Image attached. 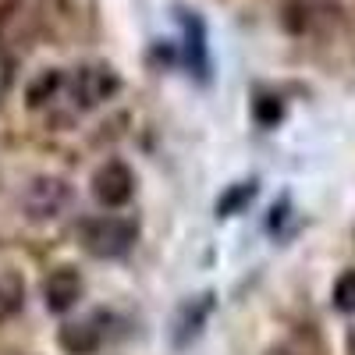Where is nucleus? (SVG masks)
I'll list each match as a JSON object with an SVG mask.
<instances>
[{
    "mask_svg": "<svg viewBox=\"0 0 355 355\" xmlns=\"http://www.w3.org/2000/svg\"><path fill=\"white\" fill-rule=\"evenodd\" d=\"M352 348H355V341H352Z\"/></svg>",
    "mask_w": 355,
    "mask_h": 355,
    "instance_id": "2eb2a0df",
    "label": "nucleus"
},
{
    "mask_svg": "<svg viewBox=\"0 0 355 355\" xmlns=\"http://www.w3.org/2000/svg\"><path fill=\"white\" fill-rule=\"evenodd\" d=\"M252 192H256V185H252V182H249V185H242V189H234L227 199H220V202H217V214H231L234 206H242L245 199H252Z\"/></svg>",
    "mask_w": 355,
    "mask_h": 355,
    "instance_id": "9b49d317",
    "label": "nucleus"
},
{
    "mask_svg": "<svg viewBox=\"0 0 355 355\" xmlns=\"http://www.w3.org/2000/svg\"><path fill=\"white\" fill-rule=\"evenodd\" d=\"M71 199V189L61 178H36L33 185L25 189V214L33 220H53L64 214V206Z\"/></svg>",
    "mask_w": 355,
    "mask_h": 355,
    "instance_id": "7ed1b4c3",
    "label": "nucleus"
},
{
    "mask_svg": "<svg viewBox=\"0 0 355 355\" xmlns=\"http://www.w3.org/2000/svg\"><path fill=\"white\" fill-rule=\"evenodd\" d=\"M182 28H185V61H189V68H192L199 78H206V75H210V50H206V25H202V18H199V15H192V11H182Z\"/></svg>",
    "mask_w": 355,
    "mask_h": 355,
    "instance_id": "423d86ee",
    "label": "nucleus"
},
{
    "mask_svg": "<svg viewBox=\"0 0 355 355\" xmlns=\"http://www.w3.org/2000/svg\"><path fill=\"white\" fill-rule=\"evenodd\" d=\"M270 355H291V352H284V348H274V352H270Z\"/></svg>",
    "mask_w": 355,
    "mask_h": 355,
    "instance_id": "4468645a",
    "label": "nucleus"
},
{
    "mask_svg": "<svg viewBox=\"0 0 355 355\" xmlns=\"http://www.w3.org/2000/svg\"><path fill=\"white\" fill-rule=\"evenodd\" d=\"M68 89H71V100H75L78 110H93L121 89V78H117V71L107 68V64H82L71 75Z\"/></svg>",
    "mask_w": 355,
    "mask_h": 355,
    "instance_id": "f03ea898",
    "label": "nucleus"
},
{
    "mask_svg": "<svg viewBox=\"0 0 355 355\" xmlns=\"http://www.w3.org/2000/svg\"><path fill=\"white\" fill-rule=\"evenodd\" d=\"M11 85H15V64H11V57L0 53V100L11 93Z\"/></svg>",
    "mask_w": 355,
    "mask_h": 355,
    "instance_id": "ddd939ff",
    "label": "nucleus"
},
{
    "mask_svg": "<svg viewBox=\"0 0 355 355\" xmlns=\"http://www.w3.org/2000/svg\"><path fill=\"white\" fill-rule=\"evenodd\" d=\"M82 299V274L75 266H57L43 281V302L50 313H68Z\"/></svg>",
    "mask_w": 355,
    "mask_h": 355,
    "instance_id": "39448f33",
    "label": "nucleus"
},
{
    "mask_svg": "<svg viewBox=\"0 0 355 355\" xmlns=\"http://www.w3.org/2000/svg\"><path fill=\"white\" fill-rule=\"evenodd\" d=\"M82 249L96 259H117L125 256L135 239H139V224L132 217H117V214H103V217H89L78 227Z\"/></svg>",
    "mask_w": 355,
    "mask_h": 355,
    "instance_id": "f257e3e1",
    "label": "nucleus"
},
{
    "mask_svg": "<svg viewBox=\"0 0 355 355\" xmlns=\"http://www.w3.org/2000/svg\"><path fill=\"white\" fill-rule=\"evenodd\" d=\"M21 299H25V288L18 277H0V320H8L21 309Z\"/></svg>",
    "mask_w": 355,
    "mask_h": 355,
    "instance_id": "1a4fd4ad",
    "label": "nucleus"
},
{
    "mask_svg": "<svg viewBox=\"0 0 355 355\" xmlns=\"http://www.w3.org/2000/svg\"><path fill=\"white\" fill-rule=\"evenodd\" d=\"M61 85H64V75L57 71V68L40 71V75L33 78V85H28V93H25L28 107H43L46 100H53V96H57V89H61Z\"/></svg>",
    "mask_w": 355,
    "mask_h": 355,
    "instance_id": "6e6552de",
    "label": "nucleus"
},
{
    "mask_svg": "<svg viewBox=\"0 0 355 355\" xmlns=\"http://www.w3.org/2000/svg\"><path fill=\"white\" fill-rule=\"evenodd\" d=\"M132 192H135V178H132V171H128L125 164L110 160V164H103V167L93 174V196H96L100 206H107V210L125 206V202L132 199Z\"/></svg>",
    "mask_w": 355,
    "mask_h": 355,
    "instance_id": "20e7f679",
    "label": "nucleus"
},
{
    "mask_svg": "<svg viewBox=\"0 0 355 355\" xmlns=\"http://www.w3.org/2000/svg\"><path fill=\"white\" fill-rule=\"evenodd\" d=\"M256 117H259L263 125H274L277 117H281V103H277L274 96H259V100H256Z\"/></svg>",
    "mask_w": 355,
    "mask_h": 355,
    "instance_id": "f8f14e48",
    "label": "nucleus"
},
{
    "mask_svg": "<svg viewBox=\"0 0 355 355\" xmlns=\"http://www.w3.org/2000/svg\"><path fill=\"white\" fill-rule=\"evenodd\" d=\"M57 341H61V348L68 355H93L103 338L93 327V320H78V323H64L61 334H57Z\"/></svg>",
    "mask_w": 355,
    "mask_h": 355,
    "instance_id": "0eeeda50",
    "label": "nucleus"
},
{
    "mask_svg": "<svg viewBox=\"0 0 355 355\" xmlns=\"http://www.w3.org/2000/svg\"><path fill=\"white\" fill-rule=\"evenodd\" d=\"M334 309L338 313H355V270H345L338 281H334Z\"/></svg>",
    "mask_w": 355,
    "mask_h": 355,
    "instance_id": "9d476101",
    "label": "nucleus"
}]
</instances>
